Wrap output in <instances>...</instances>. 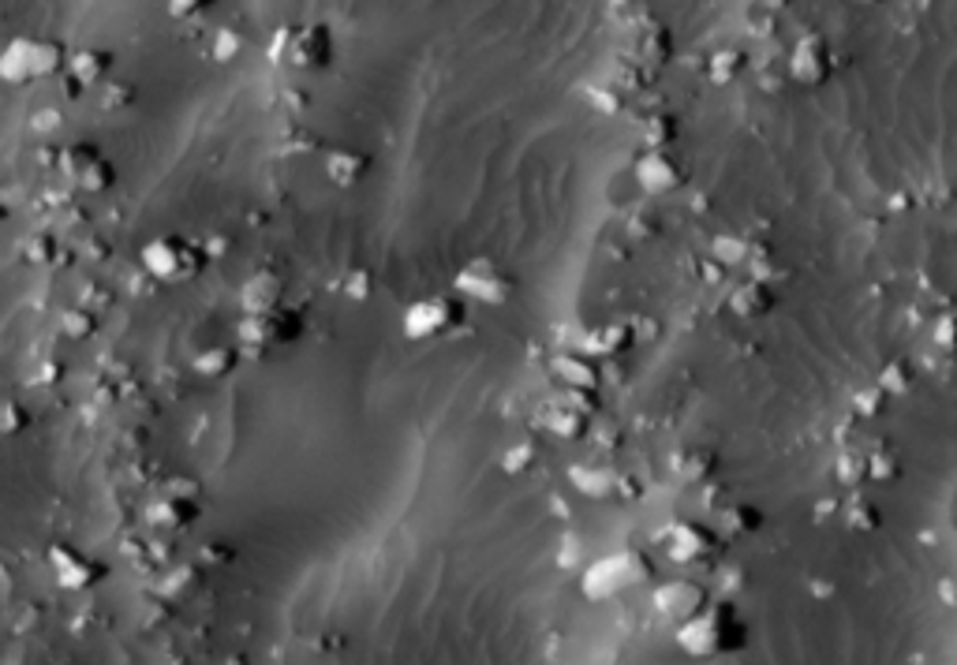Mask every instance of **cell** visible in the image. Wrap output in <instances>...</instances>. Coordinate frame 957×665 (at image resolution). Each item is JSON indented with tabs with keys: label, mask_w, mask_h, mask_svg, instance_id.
I'll return each mask as SVG.
<instances>
[{
	"label": "cell",
	"mask_w": 957,
	"mask_h": 665,
	"mask_svg": "<svg viewBox=\"0 0 957 665\" xmlns=\"http://www.w3.org/2000/svg\"><path fill=\"white\" fill-rule=\"evenodd\" d=\"M68 176L83 191H105L113 184V165L94 146H76V150H68Z\"/></svg>",
	"instance_id": "cell-4"
},
{
	"label": "cell",
	"mask_w": 957,
	"mask_h": 665,
	"mask_svg": "<svg viewBox=\"0 0 957 665\" xmlns=\"http://www.w3.org/2000/svg\"><path fill=\"white\" fill-rule=\"evenodd\" d=\"M214 4V0H172V12L176 15H195V12H203V8H209Z\"/></svg>",
	"instance_id": "cell-11"
},
{
	"label": "cell",
	"mask_w": 957,
	"mask_h": 665,
	"mask_svg": "<svg viewBox=\"0 0 957 665\" xmlns=\"http://www.w3.org/2000/svg\"><path fill=\"white\" fill-rule=\"evenodd\" d=\"M146 266L161 280H191L203 266V251L191 240H158L146 248Z\"/></svg>",
	"instance_id": "cell-2"
},
{
	"label": "cell",
	"mask_w": 957,
	"mask_h": 665,
	"mask_svg": "<svg viewBox=\"0 0 957 665\" xmlns=\"http://www.w3.org/2000/svg\"><path fill=\"white\" fill-rule=\"evenodd\" d=\"M640 180L651 191H667V187H677V180H681V169L673 165V161L667 158V153H647L643 158V165H640Z\"/></svg>",
	"instance_id": "cell-9"
},
{
	"label": "cell",
	"mask_w": 957,
	"mask_h": 665,
	"mask_svg": "<svg viewBox=\"0 0 957 665\" xmlns=\"http://www.w3.org/2000/svg\"><path fill=\"white\" fill-rule=\"evenodd\" d=\"M8 57H23L26 68L20 79H38V76H49V71H57L64 64V49L57 42L49 38H20L8 49Z\"/></svg>",
	"instance_id": "cell-5"
},
{
	"label": "cell",
	"mask_w": 957,
	"mask_h": 665,
	"mask_svg": "<svg viewBox=\"0 0 957 665\" xmlns=\"http://www.w3.org/2000/svg\"><path fill=\"white\" fill-rule=\"evenodd\" d=\"M744 643V628L737 624L733 609H699L685 624H677V646L688 658H718Z\"/></svg>",
	"instance_id": "cell-1"
},
{
	"label": "cell",
	"mask_w": 957,
	"mask_h": 665,
	"mask_svg": "<svg viewBox=\"0 0 957 665\" xmlns=\"http://www.w3.org/2000/svg\"><path fill=\"white\" fill-rule=\"evenodd\" d=\"M659 609L667 617H673L677 624H685L688 617H696L699 609H704V587H696V583L688 580L667 583V587L659 591Z\"/></svg>",
	"instance_id": "cell-6"
},
{
	"label": "cell",
	"mask_w": 957,
	"mask_h": 665,
	"mask_svg": "<svg viewBox=\"0 0 957 665\" xmlns=\"http://www.w3.org/2000/svg\"><path fill=\"white\" fill-rule=\"evenodd\" d=\"M453 325V314H449V299H426L419 303L412 314H408V330L412 336H437Z\"/></svg>",
	"instance_id": "cell-7"
},
{
	"label": "cell",
	"mask_w": 957,
	"mask_h": 665,
	"mask_svg": "<svg viewBox=\"0 0 957 665\" xmlns=\"http://www.w3.org/2000/svg\"><path fill=\"white\" fill-rule=\"evenodd\" d=\"M53 561H57V580L64 583V587H87V583L94 580V564L76 558L71 550H64V553L53 550Z\"/></svg>",
	"instance_id": "cell-10"
},
{
	"label": "cell",
	"mask_w": 957,
	"mask_h": 665,
	"mask_svg": "<svg viewBox=\"0 0 957 665\" xmlns=\"http://www.w3.org/2000/svg\"><path fill=\"white\" fill-rule=\"evenodd\" d=\"M643 576H647V564L640 558H633V553H622V558H609V561L591 569L588 591L591 595H617L625 583L633 587V583L643 580Z\"/></svg>",
	"instance_id": "cell-3"
},
{
	"label": "cell",
	"mask_w": 957,
	"mask_h": 665,
	"mask_svg": "<svg viewBox=\"0 0 957 665\" xmlns=\"http://www.w3.org/2000/svg\"><path fill=\"white\" fill-rule=\"evenodd\" d=\"M288 42L296 45V68H322L333 57V42L326 31H296L288 34Z\"/></svg>",
	"instance_id": "cell-8"
}]
</instances>
